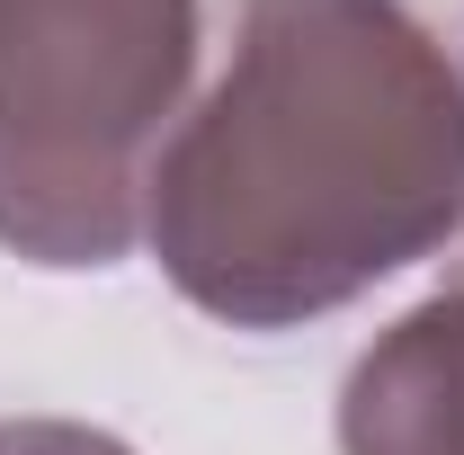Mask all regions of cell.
<instances>
[{
	"mask_svg": "<svg viewBox=\"0 0 464 455\" xmlns=\"http://www.w3.org/2000/svg\"><path fill=\"white\" fill-rule=\"evenodd\" d=\"M464 81L402 0H241L224 81L143 179L161 277L232 331H295L447 250Z\"/></svg>",
	"mask_w": 464,
	"mask_h": 455,
	"instance_id": "cell-1",
	"label": "cell"
},
{
	"mask_svg": "<svg viewBox=\"0 0 464 455\" xmlns=\"http://www.w3.org/2000/svg\"><path fill=\"white\" fill-rule=\"evenodd\" d=\"M197 72V0H0V250L108 268Z\"/></svg>",
	"mask_w": 464,
	"mask_h": 455,
	"instance_id": "cell-2",
	"label": "cell"
},
{
	"mask_svg": "<svg viewBox=\"0 0 464 455\" xmlns=\"http://www.w3.org/2000/svg\"><path fill=\"white\" fill-rule=\"evenodd\" d=\"M340 455H464V268L348 366Z\"/></svg>",
	"mask_w": 464,
	"mask_h": 455,
	"instance_id": "cell-3",
	"label": "cell"
},
{
	"mask_svg": "<svg viewBox=\"0 0 464 455\" xmlns=\"http://www.w3.org/2000/svg\"><path fill=\"white\" fill-rule=\"evenodd\" d=\"M0 455H134L108 429H81V420H0Z\"/></svg>",
	"mask_w": 464,
	"mask_h": 455,
	"instance_id": "cell-4",
	"label": "cell"
}]
</instances>
